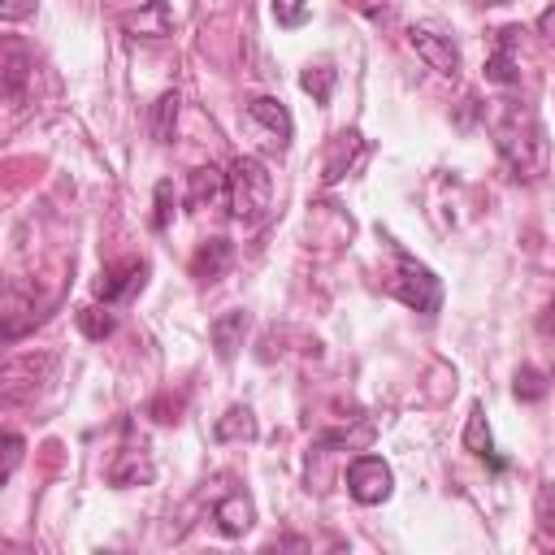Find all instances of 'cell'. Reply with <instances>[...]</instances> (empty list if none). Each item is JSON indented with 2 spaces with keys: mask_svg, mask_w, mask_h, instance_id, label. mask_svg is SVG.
<instances>
[{
  "mask_svg": "<svg viewBox=\"0 0 555 555\" xmlns=\"http://www.w3.org/2000/svg\"><path fill=\"white\" fill-rule=\"evenodd\" d=\"M486 4H507V0H486Z\"/></svg>",
  "mask_w": 555,
  "mask_h": 555,
  "instance_id": "obj_29",
  "label": "cell"
},
{
  "mask_svg": "<svg viewBox=\"0 0 555 555\" xmlns=\"http://www.w3.org/2000/svg\"><path fill=\"white\" fill-rule=\"evenodd\" d=\"M542 325H546V334L555 338V299H551V308H546V317H542Z\"/></svg>",
  "mask_w": 555,
  "mask_h": 555,
  "instance_id": "obj_28",
  "label": "cell"
},
{
  "mask_svg": "<svg viewBox=\"0 0 555 555\" xmlns=\"http://www.w3.org/2000/svg\"><path fill=\"white\" fill-rule=\"evenodd\" d=\"M121 26L130 39H165L169 35V9H165V0H147V9L130 13Z\"/></svg>",
  "mask_w": 555,
  "mask_h": 555,
  "instance_id": "obj_15",
  "label": "cell"
},
{
  "mask_svg": "<svg viewBox=\"0 0 555 555\" xmlns=\"http://www.w3.org/2000/svg\"><path fill=\"white\" fill-rule=\"evenodd\" d=\"M247 121H251V126H260L278 152H286V147H291L295 121H291V108H286L282 100H273V95H256V100L247 104Z\"/></svg>",
  "mask_w": 555,
  "mask_h": 555,
  "instance_id": "obj_6",
  "label": "cell"
},
{
  "mask_svg": "<svg viewBox=\"0 0 555 555\" xmlns=\"http://www.w3.org/2000/svg\"><path fill=\"white\" fill-rule=\"evenodd\" d=\"M0 69H4V95L9 100H17L22 95V82H26V74L35 69V61H30V52H26V43L22 39H4V48H0Z\"/></svg>",
  "mask_w": 555,
  "mask_h": 555,
  "instance_id": "obj_12",
  "label": "cell"
},
{
  "mask_svg": "<svg viewBox=\"0 0 555 555\" xmlns=\"http://www.w3.org/2000/svg\"><path fill=\"white\" fill-rule=\"evenodd\" d=\"M546 395V382L538 369H520L516 373V399H542Z\"/></svg>",
  "mask_w": 555,
  "mask_h": 555,
  "instance_id": "obj_25",
  "label": "cell"
},
{
  "mask_svg": "<svg viewBox=\"0 0 555 555\" xmlns=\"http://www.w3.org/2000/svg\"><path fill=\"white\" fill-rule=\"evenodd\" d=\"M334 78H338V74H334L330 65H308V69L299 74V87H304L317 104H325V100L334 95Z\"/></svg>",
  "mask_w": 555,
  "mask_h": 555,
  "instance_id": "obj_21",
  "label": "cell"
},
{
  "mask_svg": "<svg viewBox=\"0 0 555 555\" xmlns=\"http://www.w3.org/2000/svg\"><path fill=\"white\" fill-rule=\"evenodd\" d=\"M256 434H260V425H256V412L247 403H230L212 425L217 442H256Z\"/></svg>",
  "mask_w": 555,
  "mask_h": 555,
  "instance_id": "obj_11",
  "label": "cell"
},
{
  "mask_svg": "<svg viewBox=\"0 0 555 555\" xmlns=\"http://www.w3.org/2000/svg\"><path fill=\"white\" fill-rule=\"evenodd\" d=\"M147 130L156 143H173V130H178V91H165L152 113H147Z\"/></svg>",
  "mask_w": 555,
  "mask_h": 555,
  "instance_id": "obj_18",
  "label": "cell"
},
{
  "mask_svg": "<svg viewBox=\"0 0 555 555\" xmlns=\"http://www.w3.org/2000/svg\"><path fill=\"white\" fill-rule=\"evenodd\" d=\"M464 447H468L473 455H481L490 468H503V460L494 455V438H490V425H486V408H481V403H473V412H468V425H464Z\"/></svg>",
  "mask_w": 555,
  "mask_h": 555,
  "instance_id": "obj_16",
  "label": "cell"
},
{
  "mask_svg": "<svg viewBox=\"0 0 555 555\" xmlns=\"http://www.w3.org/2000/svg\"><path fill=\"white\" fill-rule=\"evenodd\" d=\"M364 152V143H360V134H338L334 143H330V160H325V182H338L351 165H356V156Z\"/></svg>",
  "mask_w": 555,
  "mask_h": 555,
  "instance_id": "obj_19",
  "label": "cell"
},
{
  "mask_svg": "<svg viewBox=\"0 0 555 555\" xmlns=\"http://www.w3.org/2000/svg\"><path fill=\"white\" fill-rule=\"evenodd\" d=\"M269 199H273V178L269 169L256 160V156H238L225 173V204H230V217L243 221V225H256L264 221L269 212Z\"/></svg>",
  "mask_w": 555,
  "mask_h": 555,
  "instance_id": "obj_2",
  "label": "cell"
},
{
  "mask_svg": "<svg viewBox=\"0 0 555 555\" xmlns=\"http://www.w3.org/2000/svg\"><path fill=\"white\" fill-rule=\"evenodd\" d=\"M408 43H412V52H416L434 74H442V78H455V74H460V48H455L447 35H438V30H429V26H412V30H408Z\"/></svg>",
  "mask_w": 555,
  "mask_h": 555,
  "instance_id": "obj_5",
  "label": "cell"
},
{
  "mask_svg": "<svg viewBox=\"0 0 555 555\" xmlns=\"http://www.w3.org/2000/svg\"><path fill=\"white\" fill-rule=\"evenodd\" d=\"M212 520H217V529H221L225 538H243V533L251 529V520H256L251 499H247V494H225V499L212 507Z\"/></svg>",
  "mask_w": 555,
  "mask_h": 555,
  "instance_id": "obj_14",
  "label": "cell"
},
{
  "mask_svg": "<svg viewBox=\"0 0 555 555\" xmlns=\"http://www.w3.org/2000/svg\"><path fill=\"white\" fill-rule=\"evenodd\" d=\"M490 134H494V147H499L503 165L512 169V178L533 182V178L546 173L551 143H546V130H542L538 113L525 100H499L490 108Z\"/></svg>",
  "mask_w": 555,
  "mask_h": 555,
  "instance_id": "obj_1",
  "label": "cell"
},
{
  "mask_svg": "<svg viewBox=\"0 0 555 555\" xmlns=\"http://www.w3.org/2000/svg\"><path fill=\"white\" fill-rule=\"evenodd\" d=\"M108 481H113V486H139V481H152V464H147V455L134 451V447H121V455H117L113 468H108Z\"/></svg>",
  "mask_w": 555,
  "mask_h": 555,
  "instance_id": "obj_17",
  "label": "cell"
},
{
  "mask_svg": "<svg viewBox=\"0 0 555 555\" xmlns=\"http://www.w3.org/2000/svg\"><path fill=\"white\" fill-rule=\"evenodd\" d=\"M538 525H542V533L555 538V486L551 481L538 486Z\"/></svg>",
  "mask_w": 555,
  "mask_h": 555,
  "instance_id": "obj_23",
  "label": "cell"
},
{
  "mask_svg": "<svg viewBox=\"0 0 555 555\" xmlns=\"http://www.w3.org/2000/svg\"><path fill=\"white\" fill-rule=\"evenodd\" d=\"M113 325H117V317H113V304H87V308H78V330L87 334V338H108L113 334Z\"/></svg>",
  "mask_w": 555,
  "mask_h": 555,
  "instance_id": "obj_20",
  "label": "cell"
},
{
  "mask_svg": "<svg viewBox=\"0 0 555 555\" xmlns=\"http://www.w3.org/2000/svg\"><path fill=\"white\" fill-rule=\"evenodd\" d=\"M516 26H507V30H499V43H494V52L486 56V78L490 82H499V87H516L520 82V61L512 56V48H516Z\"/></svg>",
  "mask_w": 555,
  "mask_h": 555,
  "instance_id": "obj_8",
  "label": "cell"
},
{
  "mask_svg": "<svg viewBox=\"0 0 555 555\" xmlns=\"http://www.w3.org/2000/svg\"><path fill=\"white\" fill-rule=\"evenodd\" d=\"M247 325H251V317L243 312V308H234V312H221L217 321H212V347H217V360H234L238 356V347H243V338H247Z\"/></svg>",
  "mask_w": 555,
  "mask_h": 555,
  "instance_id": "obj_9",
  "label": "cell"
},
{
  "mask_svg": "<svg viewBox=\"0 0 555 555\" xmlns=\"http://www.w3.org/2000/svg\"><path fill=\"white\" fill-rule=\"evenodd\" d=\"M22 464V434H4V468H0V481H9Z\"/></svg>",
  "mask_w": 555,
  "mask_h": 555,
  "instance_id": "obj_26",
  "label": "cell"
},
{
  "mask_svg": "<svg viewBox=\"0 0 555 555\" xmlns=\"http://www.w3.org/2000/svg\"><path fill=\"white\" fill-rule=\"evenodd\" d=\"M230 260H234L230 238H208V243L195 251V260H191V278H195V282H217V278L230 269Z\"/></svg>",
  "mask_w": 555,
  "mask_h": 555,
  "instance_id": "obj_13",
  "label": "cell"
},
{
  "mask_svg": "<svg viewBox=\"0 0 555 555\" xmlns=\"http://www.w3.org/2000/svg\"><path fill=\"white\" fill-rule=\"evenodd\" d=\"M390 490H395V473H390L386 460H377V455H360V460L347 464V494H351L356 503H364V507L386 503Z\"/></svg>",
  "mask_w": 555,
  "mask_h": 555,
  "instance_id": "obj_4",
  "label": "cell"
},
{
  "mask_svg": "<svg viewBox=\"0 0 555 555\" xmlns=\"http://www.w3.org/2000/svg\"><path fill=\"white\" fill-rule=\"evenodd\" d=\"M386 291H390L399 304H408L412 312H421V317H434L438 304H442V282L434 278V269L421 264V260L408 256V251H395V273H390V282H386Z\"/></svg>",
  "mask_w": 555,
  "mask_h": 555,
  "instance_id": "obj_3",
  "label": "cell"
},
{
  "mask_svg": "<svg viewBox=\"0 0 555 555\" xmlns=\"http://www.w3.org/2000/svg\"><path fill=\"white\" fill-rule=\"evenodd\" d=\"M225 195V173L217 165H199L186 173V208H212Z\"/></svg>",
  "mask_w": 555,
  "mask_h": 555,
  "instance_id": "obj_10",
  "label": "cell"
},
{
  "mask_svg": "<svg viewBox=\"0 0 555 555\" xmlns=\"http://www.w3.org/2000/svg\"><path fill=\"white\" fill-rule=\"evenodd\" d=\"M35 4H39V0H0V17H4V22H22V17L35 13Z\"/></svg>",
  "mask_w": 555,
  "mask_h": 555,
  "instance_id": "obj_27",
  "label": "cell"
},
{
  "mask_svg": "<svg viewBox=\"0 0 555 555\" xmlns=\"http://www.w3.org/2000/svg\"><path fill=\"white\" fill-rule=\"evenodd\" d=\"M147 282V260H130V264H117V269H104V278L95 282V295L104 304H126L143 291Z\"/></svg>",
  "mask_w": 555,
  "mask_h": 555,
  "instance_id": "obj_7",
  "label": "cell"
},
{
  "mask_svg": "<svg viewBox=\"0 0 555 555\" xmlns=\"http://www.w3.org/2000/svg\"><path fill=\"white\" fill-rule=\"evenodd\" d=\"M308 17H312V4H308V0H273V22H278V26L295 30V26H304Z\"/></svg>",
  "mask_w": 555,
  "mask_h": 555,
  "instance_id": "obj_22",
  "label": "cell"
},
{
  "mask_svg": "<svg viewBox=\"0 0 555 555\" xmlns=\"http://www.w3.org/2000/svg\"><path fill=\"white\" fill-rule=\"evenodd\" d=\"M173 182H156V212H152V230H169V217H173Z\"/></svg>",
  "mask_w": 555,
  "mask_h": 555,
  "instance_id": "obj_24",
  "label": "cell"
}]
</instances>
